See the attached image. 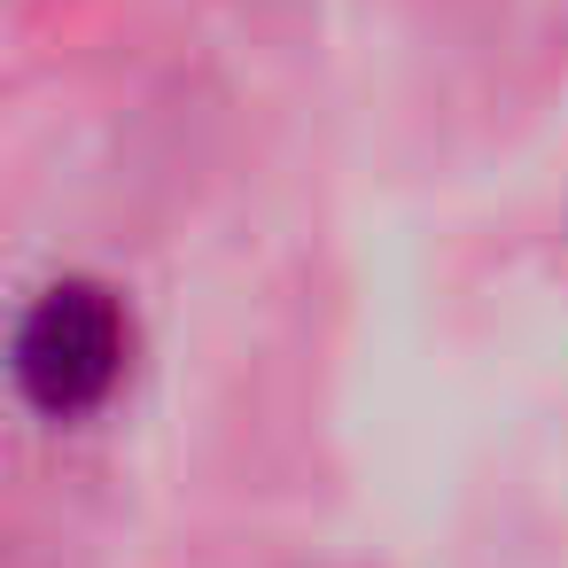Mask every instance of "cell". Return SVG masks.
I'll use <instances>...</instances> for the list:
<instances>
[{"label":"cell","instance_id":"cell-1","mask_svg":"<svg viewBox=\"0 0 568 568\" xmlns=\"http://www.w3.org/2000/svg\"><path fill=\"white\" fill-rule=\"evenodd\" d=\"M125 374V312L94 281H55L17 327V382L48 420L94 413Z\"/></svg>","mask_w":568,"mask_h":568}]
</instances>
